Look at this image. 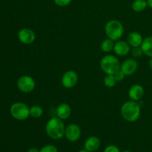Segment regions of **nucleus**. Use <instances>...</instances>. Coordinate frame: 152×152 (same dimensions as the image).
<instances>
[{"label":"nucleus","instance_id":"10","mask_svg":"<svg viewBox=\"0 0 152 152\" xmlns=\"http://www.w3.org/2000/svg\"><path fill=\"white\" fill-rule=\"evenodd\" d=\"M138 68V63L135 59H128L120 65V70L126 76H131L134 74Z\"/></svg>","mask_w":152,"mask_h":152},{"label":"nucleus","instance_id":"4","mask_svg":"<svg viewBox=\"0 0 152 152\" xmlns=\"http://www.w3.org/2000/svg\"><path fill=\"white\" fill-rule=\"evenodd\" d=\"M120 61L113 55H106L100 60V68L106 74H114L120 70Z\"/></svg>","mask_w":152,"mask_h":152},{"label":"nucleus","instance_id":"30","mask_svg":"<svg viewBox=\"0 0 152 152\" xmlns=\"http://www.w3.org/2000/svg\"><path fill=\"white\" fill-rule=\"evenodd\" d=\"M123 152H132V151H124Z\"/></svg>","mask_w":152,"mask_h":152},{"label":"nucleus","instance_id":"5","mask_svg":"<svg viewBox=\"0 0 152 152\" xmlns=\"http://www.w3.org/2000/svg\"><path fill=\"white\" fill-rule=\"evenodd\" d=\"M10 112L13 118L22 121L29 117L30 108L24 102H15L10 107Z\"/></svg>","mask_w":152,"mask_h":152},{"label":"nucleus","instance_id":"26","mask_svg":"<svg viewBox=\"0 0 152 152\" xmlns=\"http://www.w3.org/2000/svg\"><path fill=\"white\" fill-rule=\"evenodd\" d=\"M28 152H39V150H38L36 148H31L28 150Z\"/></svg>","mask_w":152,"mask_h":152},{"label":"nucleus","instance_id":"28","mask_svg":"<svg viewBox=\"0 0 152 152\" xmlns=\"http://www.w3.org/2000/svg\"><path fill=\"white\" fill-rule=\"evenodd\" d=\"M148 65H149L150 68L152 70V57H151V59L148 61Z\"/></svg>","mask_w":152,"mask_h":152},{"label":"nucleus","instance_id":"13","mask_svg":"<svg viewBox=\"0 0 152 152\" xmlns=\"http://www.w3.org/2000/svg\"><path fill=\"white\" fill-rule=\"evenodd\" d=\"M100 144V140L97 137H90L85 142V149L89 152H94L99 149Z\"/></svg>","mask_w":152,"mask_h":152},{"label":"nucleus","instance_id":"9","mask_svg":"<svg viewBox=\"0 0 152 152\" xmlns=\"http://www.w3.org/2000/svg\"><path fill=\"white\" fill-rule=\"evenodd\" d=\"M18 39L23 44L29 45L35 41L36 34L30 28H22L18 33Z\"/></svg>","mask_w":152,"mask_h":152},{"label":"nucleus","instance_id":"17","mask_svg":"<svg viewBox=\"0 0 152 152\" xmlns=\"http://www.w3.org/2000/svg\"><path fill=\"white\" fill-rule=\"evenodd\" d=\"M148 7L146 0H134L132 3V9L135 12H142Z\"/></svg>","mask_w":152,"mask_h":152},{"label":"nucleus","instance_id":"8","mask_svg":"<svg viewBox=\"0 0 152 152\" xmlns=\"http://www.w3.org/2000/svg\"><path fill=\"white\" fill-rule=\"evenodd\" d=\"M78 82V74L74 71H66L62 77V85L66 88H72Z\"/></svg>","mask_w":152,"mask_h":152},{"label":"nucleus","instance_id":"25","mask_svg":"<svg viewBox=\"0 0 152 152\" xmlns=\"http://www.w3.org/2000/svg\"><path fill=\"white\" fill-rule=\"evenodd\" d=\"M103 152H120L117 146L114 145H110L105 148Z\"/></svg>","mask_w":152,"mask_h":152},{"label":"nucleus","instance_id":"16","mask_svg":"<svg viewBox=\"0 0 152 152\" xmlns=\"http://www.w3.org/2000/svg\"><path fill=\"white\" fill-rule=\"evenodd\" d=\"M141 48H142L143 54L148 57H152V37H147L143 39L142 44H141Z\"/></svg>","mask_w":152,"mask_h":152},{"label":"nucleus","instance_id":"7","mask_svg":"<svg viewBox=\"0 0 152 152\" xmlns=\"http://www.w3.org/2000/svg\"><path fill=\"white\" fill-rule=\"evenodd\" d=\"M81 129L78 125L71 123L65 128V136L71 142H76L81 137Z\"/></svg>","mask_w":152,"mask_h":152},{"label":"nucleus","instance_id":"1","mask_svg":"<svg viewBox=\"0 0 152 152\" xmlns=\"http://www.w3.org/2000/svg\"><path fill=\"white\" fill-rule=\"evenodd\" d=\"M45 132L51 139L59 140L65 136V124L58 117H52L46 123Z\"/></svg>","mask_w":152,"mask_h":152},{"label":"nucleus","instance_id":"19","mask_svg":"<svg viewBox=\"0 0 152 152\" xmlns=\"http://www.w3.org/2000/svg\"><path fill=\"white\" fill-rule=\"evenodd\" d=\"M43 114V109L39 105H33L30 108V116L33 118L38 119Z\"/></svg>","mask_w":152,"mask_h":152},{"label":"nucleus","instance_id":"22","mask_svg":"<svg viewBox=\"0 0 152 152\" xmlns=\"http://www.w3.org/2000/svg\"><path fill=\"white\" fill-rule=\"evenodd\" d=\"M132 54L134 58H140L143 54V52H142L141 47H135L132 49Z\"/></svg>","mask_w":152,"mask_h":152},{"label":"nucleus","instance_id":"2","mask_svg":"<svg viewBox=\"0 0 152 152\" xmlns=\"http://www.w3.org/2000/svg\"><path fill=\"white\" fill-rule=\"evenodd\" d=\"M120 113L122 117L125 120L130 123H134L136 122L140 117V105L136 101H128L122 105Z\"/></svg>","mask_w":152,"mask_h":152},{"label":"nucleus","instance_id":"23","mask_svg":"<svg viewBox=\"0 0 152 152\" xmlns=\"http://www.w3.org/2000/svg\"><path fill=\"white\" fill-rule=\"evenodd\" d=\"M72 0H53L55 4L60 7H65L71 4Z\"/></svg>","mask_w":152,"mask_h":152},{"label":"nucleus","instance_id":"3","mask_svg":"<svg viewBox=\"0 0 152 152\" xmlns=\"http://www.w3.org/2000/svg\"><path fill=\"white\" fill-rule=\"evenodd\" d=\"M105 32L107 37L113 41H118L124 34V27L120 21L112 19L105 24Z\"/></svg>","mask_w":152,"mask_h":152},{"label":"nucleus","instance_id":"6","mask_svg":"<svg viewBox=\"0 0 152 152\" xmlns=\"http://www.w3.org/2000/svg\"><path fill=\"white\" fill-rule=\"evenodd\" d=\"M17 87L22 92L25 94L31 93L36 87V83L34 79L28 75L19 77L17 81Z\"/></svg>","mask_w":152,"mask_h":152},{"label":"nucleus","instance_id":"20","mask_svg":"<svg viewBox=\"0 0 152 152\" xmlns=\"http://www.w3.org/2000/svg\"><path fill=\"white\" fill-rule=\"evenodd\" d=\"M103 82L105 86L108 88H113L114 86H115L116 83H117V80H116L114 74H106Z\"/></svg>","mask_w":152,"mask_h":152},{"label":"nucleus","instance_id":"27","mask_svg":"<svg viewBox=\"0 0 152 152\" xmlns=\"http://www.w3.org/2000/svg\"><path fill=\"white\" fill-rule=\"evenodd\" d=\"M147 3H148V6L152 8V0H146Z\"/></svg>","mask_w":152,"mask_h":152},{"label":"nucleus","instance_id":"11","mask_svg":"<svg viewBox=\"0 0 152 152\" xmlns=\"http://www.w3.org/2000/svg\"><path fill=\"white\" fill-rule=\"evenodd\" d=\"M114 50L117 56H126L130 52V45L128 43V42H126L122 40H118V41H116V43H114Z\"/></svg>","mask_w":152,"mask_h":152},{"label":"nucleus","instance_id":"29","mask_svg":"<svg viewBox=\"0 0 152 152\" xmlns=\"http://www.w3.org/2000/svg\"><path fill=\"white\" fill-rule=\"evenodd\" d=\"M78 152H89L88 151H87V150H80V151H79Z\"/></svg>","mask_w":152,"mask_h":152},{"label":"nucleus","instance_id":"14","mask_svg":"<svg viewBox=\"0 0 152 152\" xmlns=\"http://www.w3.org/2000/svg\"><path fill=\"white\" fill-rule=\"evenodd\" d=\"M56 115L61 120H67L71 114V108L67 103H62L56 108Z\"/></svg>","mask_w":152,"mask_h":152},{"label":"nucleus","instance_id":"24","mask_svg":"<svg viewBox=\"0 0 152 152\" xmlns=\"http://www.w3.org/2000/svg\"><path fill=\"white\" fill-rule=\"evenodd\" d=\"M114 75V77H115L116 80H117V82L123 81L125 78V76H126L124 74V73H123L121 70H119V71H117V72H116Z\"/></svg>","mask_w":152,"mask_h":152},{"label":"nucleus","instance_id":"18","mask_svg":"<svg viewBox=\"0 0 152 152\" xmlns=\"http://www.w3.org/2000/svg\"><path fill=\"white\" fill-rule=\"evenodd\" d=\"M114 41H113L111 39L108 38L103 40L101 44V49L105 53H109L111 50H114Z\"/></svg>","mask_w":152,"mask_h":152},{"label":"nucleus","instance_id":"21","mask_svg":"<svg viewBox=\"0 0 152 152\" xmlns=\"http://www.w3.org/2000/svg\"><path fill=\"white\" fill-rule=\"evenodd\" d=\"M39 152H58V149L56 146L53 145H47L43 146Z\"/></svg>","mask_w":152,"mask_h":152},{"label":"nucleus","instance_id":"15","mask_svg":"<svg viewBox=\"0 0 152 152\" xmlns=\"http://www.w3.org/2000/svg\"><path fill=\"white\" fill-rule=\"evenodd\" d=\"M142 41H143V38L142 35L136 31L130 33L127 37L128 43L133 48L140 47Z\"/></svg>","mask_w":152,"mask_h":152},{"label":"nucleus","instance_id":"12","mask_svg":"<svg viewBox=\"0 0 152 152\" xmlns=\"http://www.w3.org/2000/svg\"><path fill=\"white\" fill-rule=\"evenodd\" d=\"M144 95V89L142 86L139 84L133 85L132 87L129 88V96L132 100L138 101L140 100Z\"/></svg>","mask_w":152,"mask_h":152}]
</instances>
